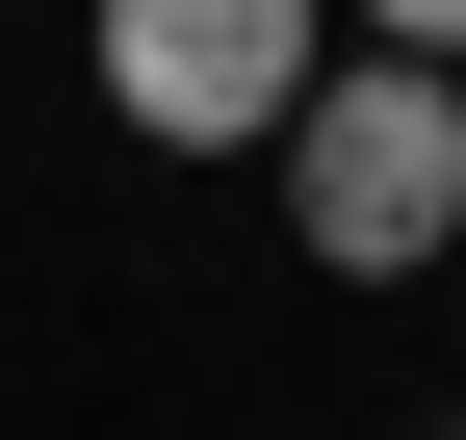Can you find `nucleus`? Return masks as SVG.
<instances>
[{
    "label": "nucleus",
    "mask_w": 466,
    "mask_h": 440,
    "mask_svg": "<svg viewBox=\"0 0 466 440\" xmlns=\"http://www.w3.org/2000/svg\"><path fill=\"white\" fill-rule=\"evenodd\" d=\"M285 234L337 259V285H415V259L466 234V78L441 52H311V104H285Z\"/></svg>",
    "instance_id": "f257e3e1"
},
{
    "label": "nucleus",
    "mask_w": 466,
    "mask_h": 440,
    "mask_svg": "<svg viewBox=\"0 0 466 440\" xmlns=\"http://www.w3.org/2000/svg\"><path fill=\"white\" fill-rule=\"evenodd\" d=\"M311 104V0H104V130L130 155H259Z\"/></svg>",
    "instance_id": "f03ea898"
},
{
    "label": "nucleus",
    "mask_w": 466,
    "mask_h": 440,
    "mask_svg": "<svg viewBox=\"0 0 466 440\" xmlns=\"http://www.w3.org/2000/svg\"><path fill=\"white\" fill-rule=\"evenodd\" d=\"M363 26H389V52H441V78H466V0H363Z\"/></svg>",
    "instance_id": "7ed1b4c3"
}]
</instances>
